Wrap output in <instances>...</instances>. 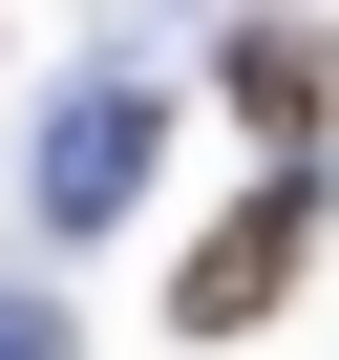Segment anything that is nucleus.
I'll use <instances>...</instances> for the list:
<instances>
[{
  "mask_svg": "<svg viewBox=\"0 0 339 360\" xmlns=\"http://www.w3.org/2000/svg\"><path fill=\"white\" fill-rule=\"evenodd\" d=\"M318 233H339V191H318V169H255V191L191 233V276H170V339H255V318L318 276Z\"/></svg>",
  "mask_w": 339,
  "mask_h": 360,
  "instance_id": "1",
  "label": "nucleus"
},
{
  "mask_svg": "<svg viewBox=\"0 0 339 360\" xmlns=\"http://www.w3.org/2000/svg\"><path fill=\"white\" fill-rule=\"evenodd\" d=\"M148 148H170V85H148V64H85V85L43 106V148H22V212H43V233H106V212L148 191Z\"/></svg>",
  "mask_w": 339,
  "mask_h": 360,
  "instance_id": "2",
  "label": "nucleus"
},
{
  "mask_svg": "<svg viewBox=\"0 0 339 360\" xmlns=\"http://www.w3.org/2000/svg\"><path fill=\"white\" fill-rule=\"evenodd\" d=\"M212 106L255 127V169H318V148H339V22H297V0H255V22L212 43Z\"/></svg>",
  "mask_w": 339,
  "mask_h": 360,
  "instance_id": "3",
  "label": "nucleus"
},
{
  "mask_svg": "<svg viewBox=\"0 0 339 360\" xmlns=\"http://www.w3.org/2000/svg\"><path fill=\"white\" fill-rule=\"evenodd\" d=\"M0 360H85V318H64L43 276H0Z\"/></svg>",
  "mask_w": 339,
  "mask_h": 360,
  "instance_id": "4",
  "label": "nucleus"
}]
</instances>
